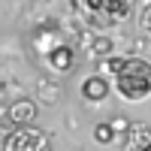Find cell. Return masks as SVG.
<instances>
[{
  "instance_id": "4",
  "label": "cell",
  "mask_w": 151,
  "mask_h": 151,
  "mask_svg": "<svg viewBox=\"0 0 151 151\" xmlns=\"http://www.w3.org/2000/svg\"><path fill=\"white\" fill-rule=\"evenodd\" d=\"M106 94H109V85H106V79H100V76H91V79L82 82V97L85 100L100 103V100H106Z\"/></svg>"
},
{
  "instance_id": "3",
  "label": "cell",
  "mask_w": 151,
  "mask_h": 151,
  "mask_svg": "<svg viewBox=\"0 0 151 151\" xmlns=\"http://www.w3.org/2000/svg\"><path fill=\"white\" fill-rule=\"evenodd\" d=\"M85 6H88V12H91L94 18H100L103 24L118 21V18L127 15V3H124V0H85Z\"/></svg>"
},
{
  "instance_id": "2",
  "label": "cell",
  "mask_w": 151,
  "mask_h": 151,
  "mask_svg": "<svg viewBox=\"0 0 151 151\" xmlns=\"http://www.w3.org/2000/svg\"><path fill=\"white\" fill-rule=\"evenodd\" d=\"M6 151H52V142L45 133L27 127V130H15L6 139Z\"/></svg>"
},
{
  "instance_id": "5",
  "label": "cell",
  "mask_w": 151,
  "mask_h": 151,
  "mask_svg": "<svg viewBox=\"0 0 151 151\" xmlns=\"http://www.w3.org/2000/svg\"><path fill=\"white\" fill-rule=\"evenodd\" d=\"M9 118L18 124H30L33 118H36V106L30 103V100H18V103H12V109H9Z\"/></svg>"
},
{
  "instance_id": "6",
  "label": "cell",
  "mask_w": 151,
  "mask_h": 151,
  "mask_svg": "<svg viewBox=\"0 0 151 151\" xmlns=\"http://www.w3.org/2000/svg\"><path fill=\"white\" fill-rule=\"evenodd\" d=\"M48 60H52V67H55V70L64 73V70H70V67H73V52H70L67 45H60V48H55V52L48 55Z\"/></svg>"
},
{
  "instance_id": "7",
  "label": "cell",
  "mask_w": 151,
  "mask_h": 151,
  "mask_svg": "<svg viewBox=\"0 0 151 151\" xmlns=\"http://www.w3.org/2000/svg\"><path fill=\"white\" fill-rule=\"evenodd\" d=\"M94 139L100 145H109L112 139H115V124H97L94 127Z\"/></svg>"
},
{
  "instance_id": "8",
  "label": "cell",
  "mask_w": 151,
  "mask_h": 151,
  "mask_svg": "<svg viewBox=\"0 0 151 151\" xmlns=\"http://www.w3.org/2000/svg\"><path fill=\"white\" fill-rule=\"evenodd\" d=\"M145 30L151 33V6H148V12H145Z\"/></svg>"
},
{
  "instance_id": "1",
  "label": "cell",
  "mask_w": 151,
  "mask_h": 151,
  "mask_svg": "<svg viewBox=\"0 0 151 151\" xmlns=\"http://www.w3.org/2000/svg\"><path fill=\"white\" fill-rule=\"evenodd\" d=\"M109 73L115 76V88L124 100L139 103L151 94V64L142 58H109Z\"/></svg>"
},
{
  "instance_id": "9",
  "label": "cell",
  "mask_w": 151,
  "mask_h": 151,
  "mask_svg": "<svg viewBox=\"0 0 151 151\" xmlns=\"http://www.w3.org/2000/svg\"><path fill=\"white\" fill-rule=\"evenodd\" d=\"M145 151H151V148H145Z\"/></svg>"
}]
</instances>
